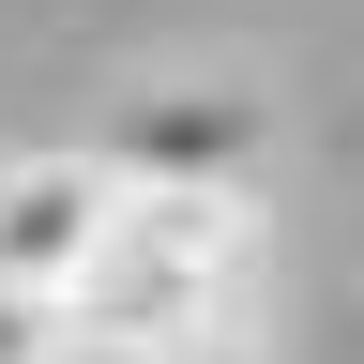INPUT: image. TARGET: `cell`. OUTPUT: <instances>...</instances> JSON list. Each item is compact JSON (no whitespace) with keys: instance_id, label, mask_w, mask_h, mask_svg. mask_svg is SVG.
<instances>
[{"instance_id":"cell-1","label":"cell","mask_w":364,"mask_h":364,"mask_svg":"<svg viewBox=\"0 0 364 364\" xmlns=\"http://www.w3.org/2000/svg\"><path fill=\"white\" fill-rule=\"evenodd\" d=\"M258 258H273L258 198L122 182V228H107V258L76 273L61 334L76 349H136V334H182V318H258Z\"/></svg>"},{"instance_id":"cell-2","label":"cell","mask_w":364,"mask_h":364,"mask_svg":"<svg viewBox=\"0 0 364 364\" xmlns=\"http://www.w3.org/2000/svg\"><path fill=\"white\" fill-rule=\"evenodd\" d=\"M258 152H273V91H258L243 61L152 76V91L107 122V167H122V182H198V198H258Z\"/></svg>"},{"instance_id":"cell-3","label":"cell","mask_w":364,"mask_h":364,"mask_svg":"<svg viewBox=\"0 0 364 364\" xmlns=\"http://www.w3.org/2000/svg\"><path fill=\"white\" fill-rule=\"evenodd\" d=\"M107 228H122V167H107V136H91V152H16V167H0V289L76 304V273L107 258Z\"/></svg>"},{"instance_id":"cell-4","label":"cell","mask_w":364,"mask_h":364,"mask_svg":"<svg viewBox=\"0 0 364 364\" xmlns=\"http://www.w3.org/2000/svg\"><path fill=\"white\" fill-rule=\"evenodd\" d=\"M0 364H76V334H61V304L0 289Z\"/></svg>"},{"instance_id":"cell-5","label":"cell","mask_w":364,"mask_h":364,"mask_svg":"<svg viewBox=\"0 0 364 364\" xmlns=\"http://www.w3.org/2000/svg\"><path fill=\"white\" fill-rule=\"evenodd\" d=\"M0 167H16V152H0Z\"/></svg>"}]
</instances>
